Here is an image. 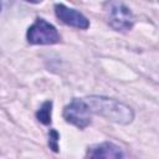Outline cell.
Masks as SVG:
<instances>
[{
  "instance_id": "obj_1",
  "label": "cell",
  "mask_w": 159,
  "mask_h": 159,
  "mask_svg": "<svg viewBox=\"0 0 159 159\" xmlns=\"http://www.w3.org/2000/svg\"><path fill=\"white\" fill-rule=\"evenodd\" d=\"M86 103L91 112L119 124H128L132 122L134 117L130 107L113 98H107L102 96H91L87 97Z\"/></svg>"
},
{
  "instance_id": "obj_2",
  "label": "cell",
  "mask_w": 159,
  "mask_h": 159,
  "mask_svg": "<svg viewBox=\"0 0 159 159\" xmlns=\"http://www.w3.org/2000/svg\"><path fill=\"white\" fill-rule=\"evenodd\" d=\"M27 41L34 45H53L60 42L61 37L56 27L46 20L39 17L27 30Z\"/></svg>"
},
{
  "instance_id": "obj_4",
  "label": "cell",
  "mask_w": 159,
  "mask_h": 159,
  "mask_svg": "<svg viewBox=\"0 0 159 159\" xmlns=\"http://www.w3.org/2000/svg\"><path fill=\"white\" fill-rule=\"evenodd\" d=\"M63 118L78 128H86L91 123V111L84 101L75 98L65 107Z\"/></svg>"
},
{
  "instance_id": "obj_6",
  "label": "cell",
  "mask_w": 159,
  "mask_h": 159,
  "mask_svg": "<svg viewBox=\"0 0 159 159\" xmlns=\"http://www.w3.org/2000/svg\"><path fill=\"white\" fill-rule=\"evenodd\" d=\"M87 159H124L119 147L113 143H102L88 152Z\"/></svg>"
},
{
  "instance_id": "obj_3",
  "label": "cell",
  "mask_w": 159,
  "mask_h": 159,
  "mask_svg": "<svg viewBox=\"0 0 159 159\" xmlns=\"http://www.w3.org/2000/svg\"><path fill=\"white\" fill-rule=\"evenodd\" d=\"M108 24L117 31H128L134 25V16L132 11L118 1L108 2Z\"/></svg>"
},
{
  "instance_id": "obj_5",
  "label": "cell",
  "mask_w": 159,
  "mask_h": 159,
  "mask_svg": "<svg viewBox=\"0 0 159 159\" xmlns=\"http://www.w3.org/2000/svg\"><path fill=\"white\" fill-rule=\"evenodd\" d=\"M55 12H56V16L66 25L78 27V29H87L89 26V22L84 15H82L80 11L75 9H70L65 6L63 4H56Z\"/></svg>"
},
{
  "instance_id": "obj_7",
  "label": "cell",
  "mask_w": 159,
  "mask_h": 159,
  "mask_svg": "<svg viewBox=\"0 0 159 159\" xmlns=\"http://www.w3.org/2000/svg\"><path fill=\"white\" fill-rule=\"evenodd\" d=\"M51 108H52V102L46 101L41 106V108L36 112V118L43 124H50L51 123Z\"/></svg>"
},
{
  "instance_id": "obj_8",
  "label": "cell",
  "mask_w": 159,
  "mask_h": 159,
  "mask_svg": "<svg viewBox=\"0 0 159 159\" xmlns=\"http://www.w3.org/2000/svg\"><path fill=\"white\" fill-rule=\"evenodd\" d=\"M58 133L55 130V129H51L50 130V139H48V144L50 147L52 148L53 152H58V147H57V142H58Z\"/></svg>"
},
{
  "instance_id": "obj_9",
  "label": "cell",
  "mask_w": 159,
  "mask_h": 159,
  "mask_svg": "<svg viewBox=\"0 0 159 159\" xmlns=\"http://www.w3.org/2000/svg\"><path fill=\"white\" fill-rule=\"evenodd\" d=\"M0 10H1V5H0Z\"/></svg>"
}]
</instances>
